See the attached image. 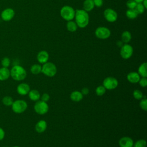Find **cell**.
I'll return each instance as SVG.
<instances>
[{"label":"cell","instance_id":"6da1fadb","mask_svg":"<svg viewBox=\"0 0 147 147\" xmlns=\"http://www.w3.org/2000/svg\"><path fill=\"white\" fill-rule=\"evenodd\" d=\"M75 22L80 28L86 27L89 23V15L88 12L83 9H77L75 10Z\"/></svg>","mask_w":147,"mask_h":147},{"label":"cell","instance_id":"7a4b0ae2","mask_svg":"<svg viewBox=\"0 0 147 147\" xmlns=\"http://www.w3.org/2000/svg\"><path fill=\"white\" fill-rule=\"evenodd\" d=\"M10 72V76L16 81H21L25 79L26 76V71L24 67L20 65H14Z\"/></svg>","mask_w":147,"mask_h":147},{"label":"cell","instance_id":"3957f363","mask_svg":"<svg viewBox=\"0 0 147 147\" xmlns=\"http://www.w3.org/2000/svg\"><path fill=\"white\" fill-rule=\"evenodd\" d=\"M41 72L48 77H53L57 73V68L55 64L51 62H47L43 64Z\"/></svg>","mask_w":147,"mask_h":147},{"label":"cell","instance_id":"277c9868","mask_svg":"<svg viewBox=\"0 0 147 147\" xmlns=\"http://www.w3.org/2000/svg\"><path fill=\"white\" fill-rule=\"evenodd\" d=\"M75 10L71 6L66 5L62 7L60 10L61 17L65 21L72 20L75 17Z\"/></svg>","mask_w":147,"mask_h":147},{"label":"cell","instance_id":"5b68a950","mask_svg":"<svg viewBox=\"0 0 147 147\" xmlns=\"http://www.w3.org/2000/svg\"><path fill=\"white\" fill-rule=\"evenodd\" d=\"M27 103L24 100H16L13 101L11 105V109L14 113L16 114H21L24 113L27 109Z\"/></svg>","mask_w":147,"mask_h":147},{"label":"cell","instance_id":"8992f818","mask_svg":"<svg viewBox=\"0 0 147 147\" xmlns=\"http://www.w3.org/2000/svg\"><path fill=\"white\" fill-rule=\"evenodd\" d=\"M34 110L35 112L40 115L46 114L49 110V106L47 102L42 100H37L34 105Z\"/></svg>","mask_w":147,"mask_h":147},{"label":"cell","instance_id":"52a82bcc","mask_svg":"<svg viewBox=\"0 0 147 147\" xmlns=\"http://www.w3.org/2000/svg\"><path fill=\"white\" fill-rule=\"evenodd\" d=\"M95 36L99 39H107L111 35L110 30L105 26H99L95 31Z\"/></svg>","mask_w":147,"mask_h":147},{"label":"cell","instance_id":"ba28073f","mask_svg":"<svg viewBox=\"0 0 147 147\" xmlns=\"http://www.w3.org/2000/svg\"><path fill=\"white\" fill-rule=\"evenodd\" d=\"M118 85V82L117 79L114 77L109 76L106 78L103 82V86L106 90H114Z\"/></svg>","mask_w":147,"mask_h":147},{"label":"cell","instance_id":"9c48e42d","mask_svg":"<svg viewBox=\"0 0 147 147\" xmlns=\"http://www.w3.org/2000/svg\"><path fill=\"white\" fill-rule=\"evenodd\" d=\"M133 53V48L129 44H124L120 50L121 56L123 59H128L131 57Z\"/></svg>","mask_w":147,"mask_h":147},{"label":"cell","instance_id":"30bf717a","mask_svg":"<svg viewBox=\"0 0 147 147\" xmlns=\"http://www.w3.org/2000/svg\"><path fill=\"white\" fill-rule=\"evenodd\" d=\"M103 16L106 20L109 22H115L118 18L117 13L111 8H107L103 12Z\"/></svg>","mask_w":147,"mask_h":147},{"label":"cell","instance_id":"8fae6325","mask_svg":"<svg viewBox=\"0 0 147 147\" xmlns=\"http://www.w3.org/2000/svg\"><path fill=\"white\" fill-rule=\"evenodd\" d=\"M15 15L14 10L11 8H6L4 9L1 14V17L5 21H9L11 20Z\"/></svg>","mask_w":147,"mask_h":147},{"label":"cell","instance_id":"7c38bea8","mask_svg":"<svg viewBox=\"0 0 147 147\" xmlns=\"http://www.w3.org/2000/svg\"><path fill=\"white\" fill-rule=\"evenodd\" d=\"M30 90V86L28 84L25 83L20 84L17 87V91L21 95H26L28 94Z\"/></svg>","mask_w":147,"mask_h":147},{"label":"cell","instance_id":"4fadbf2b","mask_svg":"<svg viewBox=\"0 0 147 147\" xmlns=\"http://www.w3.org/2000/svg\"><path fill=\"white\" fill-rule=\"evenodd\" d=\"M120 147H133V140L129 137H123L119 140Z\"/></svg>","mask_w":147,"mask_h":147},{"label":"cell","instance_id":"5bb4252c","mask_svg":"<svg viewBox=\"0 0 147 147\" xmlns=\"http://www.w3.org/2000/svg\"><path fill=\"white\" fill-rule=\"evenodd\" d=\"M37 59L40 63L44 64L49 59V54L46 51H41L37 55Z\"/></svg>","mask_w":147,"mask_h":147},{"label":"cell","instance_id":"9a60e30c","mask_svg":"<svg viewBox=\"0 0 147 147\" xmlns=\"http://www.w3.org/2000/svg\"><path fill=\"white\" fill-rule=\"evenodd\" d=\"M140 76L137 72H130L127 75V80L131 83H138Z\"/></svg>","mask_w":147,"mask_h":147},{"label":"cell","instance_id":"2e32d148","mask_svg":"<svg viewBox=\"0 0 147 147\" xmlns=\"http://www.w3.org/2000/svg\"><path fill=\"white\" fill-rule=\"evenodd\" d=\"M47 127V123L44 120H40L35 125V130L37 133H41L45 131Z\"/></svg>","mask_w":147,"mask_h":147},{"label":"cell","instance_id":"e0dca14e","mask_svg":"<svg viewBox=\"0 0 147 147\" xmlns=\"http://www.w3.org/2000/svg\"><path fill=\"white\" fill-rule=\"evenodd\" d=\"M10 76V70L6 67L0 68V80L5 81Z\"/></svg>","mask_w":147,"mask_h":147},{"label":"cell","instance_id":"ac0fdd59","mask_svg":"<svg viewBox=\"0 0 147 147\" xmlns=\"http://www.w3.org/2000/svg\"><path fill=\"white\" fill-rule=\"evenodd\" d=\"M83 95L80 91H74L71 92L70 95L71 99L74 102H79L82 100Z\"/></svg>","mask_w":147,"mask_h":147},{"label":"cell","instance_id":"d6986e66","mask_svg":"<svg viewBox=\"0 0 147 147\" xmlns=\"http://www.w3.org/2000/svg\"><path fill=\"white\" fill-rule=\"evenodd\" d=\"M95 7L93 0H84L83 3V10L87 12L91 11Z\"/></svg>","mask_w":147,"mask_h":147},{"label":"cell","instance_id":"ffe728a7","mask_svg":"<svg viewBox=\"0 0 147 147\" xmlns=\"http://www.w3.org/2000/svg\"><path fill=\"white\" fill-rule=\"evenodd\" d=\"M138 74L140 76L146 78L147 77V63L144 62L142 63L138 68Z\"/></svg>","mask_w":147,"mask_h":147},{"label":"cell","instance_id":"44dd1931","mask_svg":"<svg viewBox=\"0 0 147 147\" xmlns=\"http://www.w3.org/2000/svg\"><path fill=\"white\" fill-rule=\"evenodd\" d=\"M28 95L30 99L33 101H37L41 98L40 94L39 91H37V90H30L28 93Z\"/></svg>","mask_w":147,"mask_h":147},{"label":"cell","instance_id":"7402d4cb","mask_svg":"<svg viewBox=\"0 0 147 147\" xmlns=\"http://www.w3.org/2000/svg\"><path fill=\"white\" fill-rule=\"evenodd\" d=\"M131 39V34L128 30L123 31L121 34V41L123 43L128 44Z\"/></svg>","mask_w":147,"mask_h":147},{"label":"cell","instance_id":"603a6c76","mask_svg":"<svg viewBox=\"0 0 147 147\" xmlns=\"http://www.w3.org/2000/svg\"><path fill=\"white\" fill-rule=\"evenodd\" d=\"M67 29L70 32H75L76 31L78 26L76 22L72 20L69 21L67 23Z\"/></svg>","mask_w":147,"mask_h":147},{"label":"cell","instance_id":"cb8c5ba5","mask_svg":"<svg viewBox=\"0 0 147 147\" xmlns=\"http://www.w3.org/2000/svg\"><path fill=\"white\" fill-rule=\"evenodd\" d=\"M126 17L130 20L135 19L137 17L138 14L135 10V9H128L126 11Z\"/></svg>","mask_w":147,"mask_h":147},{"label":"cell","instance_id":"d4e9b609","mask_svg":"<svg viewBox=\"0 0 147 147\" xmlns=\"http://www.w3.org/2000/svg\"><path fill=\"white\" fill-rule=\"evenodd\" d=\"M41 68L42 67L41 65L38 64H33L30 67V72L34 75H37L41 72Z\"/></svg>","mask_w":147,"mask_h":147},{"label":"cell","instance_id":"484cf974","mask_svg":"<svg viewBox=\"0 0 147 147\" xmlns=\"http://www.w3.org/2000/svg\"><path fill=\"white\" fill-rule=\"evenodd\" d=\"M2 102L4 105H5L6 106H11V105L13 102V100L11 96H5V97H3L2 98Z\"/></svg>","mask_w":147,"mask_h":147},{"label":"cell","instance_id":"4316f807","mask_svg":"<svg viewBox=\"0 0 147 147\" xmlns=\"http://www.w3.org/2000/svg\"><path fill=\"white\" fill-rule=\"evenodd\" d=\"M134 9L138 14H141L144 12L146 9L142 3H137Z\"/></svg>","mask_w":147,"mask_h":147},{"label":"cell","instance_id":"83f0119b","mask_svg":"<svg viewBox=\"0 0 147 147\" xmlns=\"http://www.w3.org/2000/svg\"><path fill=\"white\" fill-rule=\"evenodd\" d=\"M133 97L137 100H141L144 97L142 92L141 91H140L139 90H137V89L134 90L133 91Z\"/></svg>","mask_w":147,"mask_h":147},{"label":"cell","instance_id":"f1b7e54d","mask_svg":"<svg viewBox=\"0 0 147 147\" xmlns=\"http://www.w3.org/2000/svg\"><path fill=\"white\" fill-rule=\"evenodd\" d=\"M106 89L105 88V87L103 85L102 86H99L95 89V92H96V94L97 95L102 96L106 92Z\"/></svg>","mask_w":147,"mask_h":147},{"label":"cell","instance_id":"f546056e","mask_svg":"<svg viewBox=\"0 0 147 147\" xmlns=\"http://www.w3.org/2000/svg\"><path fill=\"white\" fill-rule=\"evenodd\" d=\"M146 142L145 140L141 139L137 141L134 144L133 147H146Z\"/></svg>","mask_w":147,"mask_h":147},{"label":"cell","instance_id":"4dcf8cb0","mask_svg":"<svg viewBox=\"0 0 147 147\" xmlns=\"http://www.w3.org/2000/svg\"><path fill=\"white\" fill-rule=\"evenodd\" d=\"M140 107L144 111L147 110V99L145 97L141 99L140 102Z\"/></svg>","mask_w":147,"mask_h":147},{"label":"cell","instance_id":"1f68e13d","mask_svg":"<svg viewBox=\"0 0 147 147\" xmlns=\"http://www.w3.org/2000/svg\"><path fill=\"white\" fill-rule=\"evenodd\" d=\"M137 2L134 0H128L126 2V6L129 9H134L137 5Z\"/></svg>","mask_w":147,"mask_h":147},{"label":"cell","instance_id":"d6a6232c","mask_svg":"<svg viewBox=\"0 0 147 147\" xmlns=\"http://www.w3.org/2000/svg\"><path fill=\"white\" fill-rule=\"evenodd\" d=\"M1 64L3 67L7 68L10 64V59L7 57H3L1 60Z\"/></svg>","mask_w":147,"mask_h":147},{"label":"cell","instance_id":"836d02e7","mask_svg":"<svg viewBox=\"0 0 147 147\" xmlns=\"http://www.w3.org/2000/svg\"><path fill=\"white\" fill-rule=\"evenodd\" d=\"M138 83H139L141 87H146L147 86V79H146V78L142 77V78H140Z\"/></svg>","mask_w":147,"mask_h":147},{"label":"cell","instance_id":"e575fe53","mask_svg":"<svg viewBox=\"0 0 147 147\" xmlns=\"http://www.w3.org/2000/svg\"><path fill=\"white\" fill-rule=\"evenodd\" d=\"M41 100L47 102L49 100L50 96L48 93H44L41 96Z\"/></svg>","mask_w":147,"mask_h":147},{"label":"cell","instance_id":"d590c367","mask_svg":"<svg viewBox=\"0 0 147 147\" xmlns=\"http://www.w3.org/2000/svg\"><path fill=\"white\" fill-rule=\"evenodd\" d=\"M95 6L100 7L103 5V0H93Z\"/></svg>","mask_w":147,"mask_h":147},{"label":"cell","instance_id":"8d00e7d4","mask_svg":"<svg viewBox=\"0 0 147 147\" xmlns=\"http://www.w3.org/2000/svg\"><path fill=\"white\" fill-rule=\"evenodd\" d=\"M80 92H82L83 95H86L88 94L90 91H89V89L87 87H84L82 89Z\"/></svg>","mask_w":147,"mask_h":147},{"label":"cell","instance_id":"74e56055","mask_svg":"<svg viewBox=\"0 0 147 147\" xmlns=\"http://www.w3.org/2000/svg\"><path fill=\"white\" fill-rule=\"evenodd\" d=\"M5 134V133L3 129L2 128L0 127V141L2 140L4 138Z\"/></svg>","mask_w":147,"mask_h":147},{"label":"cell","instance_id":"f35d334b","mask_svg":"<svg viewBox=\"0 0 147 147\" xmlns=\"http://www.w3.org/2000/svg\"><path fill=\"white\" fill-rule=\"evenodd\" d=\"M117 44L118 47H121L123 45V42L122 41H118L117 42Z\"/></svg>","mask_w":147,"mask_h":147},{"label":"cell","instance_id":"ab89813d","mask_svg":"<svg viewBox=\"0 0 147 147\" xmlns=\"http://www.w3.org/2000/svg\"><path fill=\"white\" fill-rule=\"evenodd\" d=\"M146 1H147V0H144V1H142V5L144 6V7H145V9L147 8V3H146Z\"/></svg>","mask_w":147,"mask_h":147},{"label":"cell","instance_id":"60d3db41","mask_svg":"<svg viewBox=\"0 0 147 147\" xmlns=\"http://www.w3.org/2000/svg\"><path fill=\"white\" fill-rule=\"evenodd\" d=\"M134 1H136L137 3H142L144 0H134Z\"/></svg>","mask_w":147,"mask_h":147},{"label":"cell","instance_id":"b9f144b4","mask_svg":"<svg viewBox=\"0 0 147 147\" xmlns=\"http://www.w3.org/2000/svg\"><path fill=\"white\" fill-rule=\"evenodd\" d=\"M13 147H20V146H13Z\"/></svg>","mask_w":147,"mask_h":147}]
</instances>
